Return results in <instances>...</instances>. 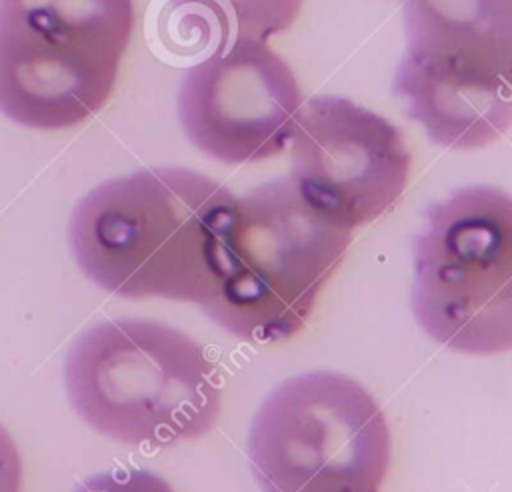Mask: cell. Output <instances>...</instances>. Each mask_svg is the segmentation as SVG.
<instances>
[{
    "instance_id": "1",
    "label": "cell",
    "mask_w": 512,
    "mask_h": 492,
    "mask_svg": "<svg viewBox=\"0 0 512 492\" xmlns=\"http://www.w3.org/2000/svg\"><path fill=\"white\" fill-rule=\"evenodd\" d=\"M236 196L188 168H146L92 188L70 218L80 270L122 298L210 304Z\"/></svg>"
},
{
    "instance_id": "2",
    "label": "cell",
    "mask_w": 512,
    "mask_h": 492,
    "mask_svg": "<svg viewBox=\"0 0 512 492\" xmlns=\"http://www.w3.org/2000/svg\"><path fill=\"white\" fill-rule=\"evenodd\" d=\"M64 382L90 428L130 446L202 438L222 404L220 372L206 350L182 330L142 318L84 330L68 350Z\"/></svg>"
},
{
    "instance_id": "3",
    "label": "cell",
    "mask_w": 512,
    "mask_h": 492,
    "mask_svg": "<svg viewBox=\"0 0 512 492\" xmlns=\"http://www.w3.org/2000/svg\"><path fill=\"white\" fill-rule=\"evenodd\" d=\"M352 230L316 210L292 178L234 200L218 244V280L204 312L248 342H280L308 322Z\"/></svg>"
},
{
    "instance_id": "4",
    "label": "cell",
    "mask_w": 512,
    "mask_h": 492,
    "mask_svg": "<svg viewBox=\"0 0 512 492\" xmlns=\"http://www.w3.org/2000/svg\"><path fill=\"white\" fill-rule=\"evenodd\" d=\"M394 92L432 142L472 150L512 124V0H408Z\"/></svg>"
},
{
    "instance_id": "5",
    "label": "cell",
    "mask_w": 512,
    "mask_h": 492,
    "mask_svg": "<svg viewBox=\"0 0 512 492\" xmlns=\"http://www.w3.org/2000/svg\"><path fill=\"white\" fill-rule=\"evenodd\" d=\"M134 0H0V112L36 130L86 122L112 96Z\"/></svg>"
},
{
    "instance_id": "6",
    "label": "cell",
    "mask_w": 512,
    "mask_h": 492,
    "mask_svg": "<svg viewBox=\"0 0 512 492\" xmlns=\"http://www.w3.org/2000/svg\"><path fill=\"white\" fill-rule=\"evenodd\" d=\"M412 308L438 344L474 356L512 350V196L466 186L426 210L414 242Z\"/></svg>"
},
{
    "instance_id": "7",
    "label": "cell",
    "mask_w": 512,
    "mask_h": 492,
    "mask_svg": "<svg viewBox=\"0 0 512 492\" xmlns=\"http://www.w3.org/2000/svg\"><path fill=\"white\" fill-rule=\"evenodd\" d=\"M392 454L386 416L356 380L298 374L262 402L248 458L262 492H378Z\"/></svg>"
},
{
    "instance_id": "8",
    "label": "cell",
    "mask_w": 512,
    "mask_h": 492,
    "mask_svg": "<svg viewBox=\"0 0 512 492\" xmlns=\"http://www.w3.org/2000/svg\"><path fill=\"white\" fill-rule=\"evenodd\" d=\"M302 92L292 68L266 40L228 38L190 66L178 92V118L190 142L226 162H258L292 138Z\"/></svg>"
},
{
    "instance_id": "9",
    "label": "cell",
    "mask_w": 512,
    "mask_h": 492,
    "mask_svg": "<svg viewBox=\"0 0 512 492\" xmlns=\"http://www.w3.org/2000/svg\"><path fill=\"white\" fill-rule=\"evenodd\" d=\"M292 182L324 216L352 230L402 196L410 154L384 116L342 96H314L292 132Z\"/></svg>"
},
{
    "instance_id": "10",
    "label": "cell",
    "mask_w": 512,
    "mask_h": 492,
    "mask_svg": "<svg viewBox=\"0 0 512 492\" xmlns=\"http://www.w3.org/2000/svg\"><path fill=\"white\" fill-rule=\"evenodd\" d=\"M194 6L206 20L216 26L218 42L228 38L266 40L268 36L288 30L300 14L304 0H176Z\"/></svg>"
},
{
    "instance_id": "11",
    "label": "cell",
    "mask_w": 512,
    "mask_h": 492,
    "mask_svg": "<svg viewBox=\"0 0 512 492\" xmlns=\"http://www.w3.org/2000/svg\"><path fill=\"white\" fill-rule=\"evenodd\" d=\"M74 492H174V488L150 470H112L86 478Z\"/></svg>"
},
{
    "instance_id": "12",
    "label": "cell",
    "mask_w": 512,
    "mask_h": 492,
    "mask_svg": "<svg viewBox=\"0 0 512 492\" xmlns=\"http://www.w3.org/2000/svg\"><path fill=\"white\" fill-rule=\"evenodd\" d=\"M24 470L16 442L0 426V492H22Z\"/></svg>"
}]
</instances>
